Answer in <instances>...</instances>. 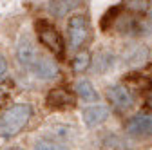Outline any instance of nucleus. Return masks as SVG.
Returning a JSON list of instances; mask_svg holds the SVG:
<instances>
[{
  "label": "nucleus",
  "instance_id": "obj_1",
  "mask_svg": "<svg viewBox=\"0 0 152 150\" xmlns=\"http://www.w3.org/2000/svg\"><path fill=\"white\" fill-rule=\"evenodd\" d=\"M33 114L29 103H15L0 116V138H15L27 127Z\"/></svg>",
  "mask_w": 152,
  "mask_h": 150
},
{
  "label": "nucleus",
  "instance_id": "obj_2",
  "mask_svg": "<svg viewBox=\"0 0 152 150\" xmlns=\"http://www.w3.org/2000/svg\"><path fill=\"white\" fill-rule=\"evenodd\" d=\"M36 33H38L40 44H44L56 58H64L65 42L62 38V34L58 33V29H56L53 24H49L47 20H38L36 22Z\"/></svg>",
  "mask_w": 152,
  "mask_h": 150
},
{
  "label": "nucleus",
  "instance_id": "obj_3",
  "mask_svg": "<svg viewBox=\"0 0 152 150\" xmlns=\"http://www.w3.org/2000/svg\"><path fill=\"white\" fill-rule=\"evenodd\" d=\"M67 36H69V49L80 51L91 40V25L83 15H74L67 22Z\"/></svg>",
  "mask_w": 152,
  "mask_h": 150
},
{
  "label": "nucleus",
  "instance_id": "obj_4",
  "mask_svg": "<svg viewBox=\"0 0 152 150\" xmlns=\"http://www.w3.org/2000/svg\"><path fill=\"white\" fill-rule=\"evenodd\" d=\"M127 134L132 138H148L152 136V114H147V112H141V114H136L134 118H130L127 121Z\"/></svg>",
  "mask_w": 152,
  "mask_h": 150
},
{
  "label": "nucleus",
  "instance_id": "obj_5",
  "mask_svg": "<svg viewBox=\"0 0 152 150\" xmlns=\"http://www.w3.org/2000/svg\"><path fill=\"white\" fill-rule=\"evenodd\" d=\"M29 71L40 80H53V78L58 76V67H56V63L51 58H47L45 54H42V52H38V56L34 58Z\"/></svg>",
  "mask_w": 152,
  "mask_h": 150
},
{
  "label": "nucleus",
  "instance_id": "obj_6",
  "mask_svg": "<svg viewBox=\"0 0 152 150\" xmlns=\"http://www.w3.org/2000/svg\"><path fill=\"white\" fill-rule=\"evenodd\" d=\"M107 98L112 103L114 108L118 110H129L134 105V98H132V92L125 87V85H112L107 90Z\"/></svg>",
  "mask_w": 152,
  "mask_h": 150
},
{
  "label": "nucleus",
  "instance_id": "obj_7",
  "mask_svg": "<svg viewBox=\"0 0 152 150\" xmlns=\"http://www.w3.org/2000/svg\"><path fill=\"white\" fill-rule=\"evenodd\" d=\"M47 105L51 108H67V107H72L74 105V96L67 89H62V87H56L53 90L47 92V98H45Z\"/></svg>",
  "mask_w": 152,
  "mask_h": 150
},
{
  "label": "nucleus",
  "instance_id": "obj_8",
  "mask_svg": "<svg viewBox=\"0 0 152 150\" xmlns=\"http://www.w3.org/2000/svg\"><path fill=\"white\" fill-rule=\"evenodd\" d=\"M110 116V110L105 105H91L83 110V121L87 127H100L102 123H105Z\"/></svg>",
  "mask_w": 152,
  "mask_h": 150
},
{
  "label": "nucleus",
  "instance_id": "obj_9",
  "mask_svg": "<svg viewBox=\"0 0 152 150\" xmlns=\"http://www.w3.org/2000/svg\"><path fill=\"white\" fill-rule=\"evenodd\" d=\"M16 56H18V62H20L24 67L29 69V67L33 65L34 58L38 56V51H36V47L31 44V40L22 38L20 44H18V47H16Z\"/></svg>",
  "mask_w": 152,
  "mask_h": 150
},
{
  "label": "nucleus",
  "instance_id": "obj_10",
  "mask_svg": "<svg viewBox=\"0 0 152 150\" xmlns=\"http://www.w3.org/2000/svg\"><path fill=\"white\" fill-rule=\"evenodd\" d=\"M82 6V0H51L49 4V11L54 16H65L69 13H72L74 9H78Z\"/></svg>",
  "mask_w": 152,
  "mask_h": 150
},
{
  "label": "nucleus",
  "instance_id": "obj_11",
  "mask_svg": "<svg viewBox=\"0 0 152 150\" xmlns=\"http://www.w3.org/2000/svg\"><path fill=\"white\" fill-rule=\"evenodd\" d=\"M74 90H76V94H78L83 101H98V92H96V89H94L92 83L87 82V80L76 82Z\"/></svg>",
  "mask_w": 152,
  "mask_h": 150
},
{
  "label": "nucleus",
  "instance_id": "obj_12",
  "mask_svg": "<svg viewBox=\"0 0 152 150\" xmlns=\"http://www.w3.org/2000/svg\"><path fill=\"white\" fill-rule=\"evenodd\" d=\"M91 62H92L91 52L82 51V52H78V54L72 58V71H74V72H85V71L91 67Z\"/></svg>",
  "mask_w": 152,
  "mask_h": 150
},
{
  "label": "nucleus",
  "instance_id": "obj_13",
  "mask_svg": "<svg viewBox=\"0 0 152 150\" xmlns=\"http://www.w3.org/2000/svg\"><path fill=\"white\" fill-rule=\"evenodd\" d=\"M123 7L134 15H145L150 9V0H125Z\"/></svg>",
  "mask_w": 152,
  "mask_h": 150
},
{
  "label": "nucleus",
  "instance_id": "obj_14",
  "mask_svg": "<svg viewBox=\"0 0 152 150\" xmlns=\"http://www.w3.org/2000/svg\"><path fill=\"white\" fill-rule=\"evenodd\" d=\"M34 150H67V148L53 139H40V141H36Z\"/></svg>",
  "mask_w": 152,
  "mask_h": 150
},
{
  "label": "nucleus",
  "instance_id": "obj_15",
  "mask_svg": "<svg viewBox=\"0 0 152 150\" xmlns=\"http://www.w3.org/2000/svg\"><path fill=\"white\" fill-rule=\"evenodd\" d=\"M6 71H7V62H6V58L2 54H0V78L6 74Z\"/></svg>",
  "mask_w": 152,
  "mask_h": 150
},
{
  "label": "nucleus",
  "instance_id": "obj_16",
  "mask_svg": "<svg viewBox=\"0 0 152 150\" xmlns=\"http://www.w3.org/2000/svg\"><path fill=\"white\" fill-rule=\"evenodd\" d=\"M147 107H148V108L152 110V90H150V94L147 96Z\"/></svg>",
  "mask_w": 152,
  "mask_h": 150
},
{
  "label": "nucleus",
  "instance_id": "obj_17",
  "mask_svg": "<svg viewBox=\"0 0 152 150\" xmlns=\"http://www.w3.org/2000/svg\"><path fill=\"white\" fill-rule=\"evenodd\" d=\"M9 150H20V148H9Z\"/></svg>",
  "mask_w": 152,
  "mask_h": 150
}]
</instances>
